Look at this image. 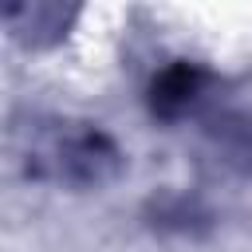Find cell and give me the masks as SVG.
<instances>
[{
  "instance_id": "1",
  "label": "cell",
  "mask_w": 252,
  "mask_h": 252,
  "mask_svg": "<svg viewBox=\"0 0 252 252\" xmlns=\"http://www.w3.org/2000/svg\"><path fill=\"white\" fill-rule=\"evenodd\" d=\"M32 158L43 165L47 177L75 185V189L102 185L122 169L118 146L94 126H59L32 150Z\"/></svg>"
},
{
  "instance_id": "2",
  "label": "cell",
  "mask_w": 252,
  "mask_h": 252,
  "mask_svg": "<svg viewBox=\"0 0 252 252\" xmlns=\"http://www.w3.org/2000/svg\"><path fill=\"white\" fill-rule=\"evenodd\" d=\"M205 83H209V75L201 67H189V63H177V67L161 71L158 83H154V110L165 114V118L185 114L205 94Z\"/></svg>"
},
{
  "instance_id": "3",
  "label": "cell",
  "mask_w": 252,
  "mask_h": 252,
  "mask_svg": "<svg viewBox=\"0 0 252 252\" xmlns=\"http://www.w3.org/2000/svg\"><path fill=\"white\" fill-rule=\"evenodd\" d=\"M8 16H12V20H28V32H24V35H16V39H24V43H32V47L55 43V39L63 35V28L71 24V12L55 8V4H32V8H12Z\"/></svg>"
}]
</instances>
